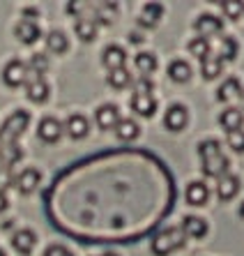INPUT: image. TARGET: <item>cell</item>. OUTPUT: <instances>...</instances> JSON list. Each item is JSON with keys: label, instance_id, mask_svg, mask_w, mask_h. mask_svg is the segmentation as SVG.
Segmentation results:
<instances>
[{"label": "cell", "instance_id": "cell-1", "mask_svg": "<svg viewBox=\"0 0 244 256\" xmlns=\"http://www.w3.org/2000/svg\"><path fill=\"white\" fill-rule=\"evenodd\" d=\"M198 155L203 160V173L210 176V178H221L226 176L228 168V160L226 155L221 152L219 141H203L198 146Z\"/></svg>", "mask_w": 244, "mask_h": 256}, {"label": "cell", "instance_id": "cell-2", "mask_svg": "<svg viewBox=\"0 0 244 256\" xmlns=\"http://www.w3.org/2000/svg\"><path fill=\"white\" fill-rule=\"evenodd\" d=\"M182 242H185V238H182V231H180V228H166V231H161L159 236L152 240V254L168 256L175 250H180Z\"/></svg>", "mask_w": 244, "mask_h": 256}, {"label": "cell", "instance_id": "cell-3", "mask_svg": "<svg viewBox=\"0 0 244 256\" xmlns=\"http://www.w3.org/2000/svg\"><path fill=\"white\" fill-rule=\"evenodd\" d=\"M28 122H30V116L25 114V111H14V114L5 120V125L0 127V138H2V143L16 141V138L25 132Z\"/></svg>", "mask_w": 244, "mask_h": 256}, {"label": "cell", "instance_id": "cell-4", "mask_svg": "<svg viewBox=\"0 0 244 256\" xmlns=\"http://www.w3.org/2000/svg\"><path fill=\"white\" fill-rule=\"evenodd\" d=\"M2 81L9 88H18V86L28 84V65L21 60H9L2 70Z\"/></svg>", "mask_w": 244, "mask_h": 256}, {"label": "cell", "instance_id": "cell-5", "mask_svg": "<svg viewBox=\"0 0 244 256\" xmlns=\"http://www.w3.org/2000/svg\"><path fill=\"white\" fill-rule=\"evenodd\" d=\"M48 84L44 81L42 76H28V84H25V95H28L30 102H35V104H42V102L48 100Z\"/></svg>", "mask_w": 244, "mask_h": 256}, {"label": "cell", "instance_id": "cell-6", "mask_svg": "<svg viewBox=\"0 0 244 256\" xmlns=\"http://www.w3.org/2000/svg\"><path fill=\"white\" fill-rule=\"evenodd\" d=\"M62 125H60V120H55V118H44L42 122H39V127H37V136L42 138L44 143H55V141H60V136H62Z\"/></svg>", "mask_w": 244, "mask_h": 256}, {"label": "cell", "instance_id": "cell-7", "mask_svg": "<svg viewBox=\"0 0 244 256\" xmlns=\"http://www.w3.org/2000/svg\"><path fill=\"white\" fill-rule=\"evenodd\" d=\"M196 30L203 40H208L210 35H219L221 30H224V21L219 16H215V14H203L196 21Z\"/></svg>", "mask_w": 244, "mask_h": 256}, {"label": "cell", "instance_id": "cell-8", "mask_svg": "<svg viewBox=\"0 0 244 256\" xmlns=\"http://www.w3.org/2000/svg\"><path fill=\"white\" fill-rule=\"evenodd\" d=\"M95 120L101 130H115V125L120 122L118 106H115V104H104V106H99L95 114Z\"/></svg>", "mask_w": 244, "mask_h": 256}, {"label": "cell", "instance_id": "cell-9", "mask_svg": "<svg viewBox=\"0 0 244 256\" xmlns=\"http://www.w3.org/2000/svg\"><path fill=\"white\" fill-rule=\"evenodd\" d=\"M187 120H189L187 108L180 106V104H173V106L166 111V116H164V125H166L171 132H180V130H185Z\"/></svg>", "mask_w": 244, "mask_h": 256}, {"label": "cell", "instance_id": "cell-10", "mask_svg": "<svg viewBox=\"0 0 244 256\" xmlns=\"http://www.w3.org/2000/svg\"><path fill=\"white\" fill-rule=\"evenodd\" d=\"M62 130H65L72 138H85L88 136V132H90V125H88V120H85V116L74 114V116L67 118V122L62 125Z\"/></svg>", "mask_w": 244, "mask_h": 256}, {"label": "cell", "instance_id": "cell-11", "mask_svg": "<svg viewBox=\"0 0 244 256\" xmlns=\"http://www.w3.org/2000/svg\"><path fill=\"white\" fill-rule=\"evenodd\" d=\"M101 62H104V67H106L108 72L113 70H122L127 62V54L122 46H106V51H104V56H101Z\"/></svg>", "mask_w": 244, "mask_h": 256}, {"label": "cell", "instance_id": "cell-12", "mask_svg": "<svg viewBox=\"0 0 244 256\" xmlns=\"http://www.w3.org/2000/svg\"><path fill=\"white\" fill-rule=\"evenodd\" d=\"M39 180H42V176H39L37 168H25V171L18 173L16 190L21 192V194H32V192L37 190V185H39Z\"/></svg>", "mask_w": 244, "mask_h": 256}, {"label": "cell", "instance_id": "cell-13", "mask_svg": "<svg viewBox=\"0 0 244 256\" xmlns=\"http://www.w3.org/2000/svg\"><path fill=\"white\" fill-rule=\"evenodd\" d=\"M12 244H14V250L18 252V254H30V252L35 250V244H37V238H35V233L28 231V228H21V231H16L12 236Z\"/></svg>", "mask_w": 244, "mask_h": 256}, {"label": "cell", "instance_id": "cell-14", "mask_svg": "<svg viewBox=\"0 0 244 256\" xmlns=\"http://www.w3.org/2000/svg\"><path fill=\"white\" fill-rule=\"evenodd\" d=\"M131 108H134L138 116H143V118H152L157 111V102L152 95H136V92H134V97H131Z\"/></svg>", "mask_w": 244, "mask_h": 256}, {"label": "cell", "instance_id": "cell-15", "mask_svg": "<svg viewBox=\"0 0 244 256\" xmlns=\"http://www.w3.org/2000/svg\"><path fill=\"white\" fill-rule=\"evenodd\" d=\"M14 32H16L18 42H23V44H35L37 40H39V35H42V32H39V26L32 24V21H18Z\"/></svg>", "mask_w": 244, "mask_h": 256}, {"label": "cell", "instance_id": "cell-16", "mask_svg": "<svg viewBox=\"0 0 244 256\" xmlns=\"http://www.w3.org/2000/svg\"><path fill=\"white\" fill-rule=\"evenodd\" d=\"M238 192H240V180L235 176H221L219 185H217V196L221 201H231Z\"/></svg>", "mask_w": 244, "mask_h": 256}, {"label": "cell", "instance_id": "cell-17", "mask_svg": "<svg viewBox=\"0 0 244 256\" xmlns=\"http://www.w3.org/2000/svg\"><path fill=\"white\" fill-rule=\"evenodd\" d=\"M242 122H244V116L240 108H226L224 114L219 116V125L231 134V132H238L242 130Z\"/></svg>", "mask_w": 244, "mask_h": 256}, {"label": "cell", "instance_id": "cell-18", "mask_svg": "<svg viewBox=\"0 0 244 256\" xmlns=\"http://www.w3.org/2000/svg\"><path fill=\"white\" fill-rule=\"evenodd\" d=\"M185 196H187V203H191V206H205L210 198V190L205 182H191L187 187Z\"/></svg>", "mask_w": 244, "mask_h": 256}, {"label": "cell", "instance_id": "cell-19", "mask_svg": "<svg viewBox=\"0 0 244 256\" xmlns=\"http://www.w3.org/2000/svg\"><path fill=\"white\" fill-rule=\"evenodd\" d=\"M180 231L187 233L189 238H203V236L208 233V222L201 220V217H185Z\"/></svg>", "mask_w": 244, "mask_h": 256}, {"label": "cell", "instance_id": "cell-20", "mask_svg": "<svg viewBox=\"0 0 244 256\" xmlns=\"http://www.w3.org/2000/svg\"><path fill=\"white\" fill-rule=\"evenodd\" d=\"M161 14H164V7L159 5V2H148V5L143 7V14H141V26H145V28H155L157 24H159Z\"/></svg>", "mask_w": 244, "mask_h": 256}, {"label": "cell", "instance_id": "cell-21", "mask_svg": "<svg viewBox=\"0 0 244 256\" xmlns=\"http://www.w3.org/2000/svg\"><path fill=\"white\" fill-rule=\"evenodd\" d=\"M168 76L175 81V84H187L191 78V67L187 65L185 60H173L168 65Z\"/></svg>", "mask_w": 244, "mask_h": 256}, {"label": "cell", "instance_id": "cell-22", "mask_svg": "<svg viewBox=\"0 0 244 256\" xmlns=\"http://www.w3.org/2000/svg\"><path fill=\"white\" fill-rule=\"evenodd\" d=\"M240 95H242V84H240L235 76H231L228 81H224V86H221L219 92H217V97H219L221 102H231Z\"/></svg>", "mask_w": 244, "mask_h": 256}, {"label": "cell", "instance_id": "cell-23", "mask_svg": "<svg viewBox=\"0 0 244 256\" xmlns=\"http://www.w3.org/2000/svg\"><path fill=\"white\" fill-rule=\"evenodd\" d=\"M46 48L51 51V54H65L67 48H69L67 35H65V32H60V30H53V32H48V37H46Z\"/></svg>", "mask_w": 244, "mask_h": 256}, {"label": "cell", "instance_id": "cell-24", "mask_svg": "<svg viewBox=\"0 0 244 256\" xmlns=\"http://www.w3.org/2000/svg\"><path fill=\"white\" fill-rule=\"evenodd\" d=\"M138 125L134 122L131 118H120V122L115 125V134H118V138H122V141H131V138L138 136Z\"/></svg>", "mask_w": 244, "mask_h": 256}, {"label": "cell", "instance_id": "cell-25", "mask_svg": "<svg viewBox=\"0 0 244 256\" xmlns=\"http://www.w3.org/2000/svg\"><path fill=\"white\" fill-rule=\"evenodd\" d=\"M201 74H203V78H217L221 74V60L217 58V56H212L210 54L208 58H203L201 60Z\"/></svg>", "mask_w": 244, "mask_h": 256}, {"label": "cell", "instance_id": "cell-26", "mask_svg": "<svg viewBox=\"0 0 244 256\" xmlns=\"http://www.w3.org/2000/svg\"><path fill=\"white\" fill-rule=\"evenodd\" d=\"M157 65H159V62H157V56L150 54V51H143V54L136 56V67L143 76H150V74L157 70Z\"/></svg>", "mask_w": 244, "mask_h": 256}, {"label": "cell", "instance_id": "cell-27", "mask_svg": "<svg viewBox=\"0 0 244 256\" xmlns=\"http://www.w3.org/2000/svg\"><path fill=\"white\" fill-rule=\"evenodd\" d=\"M76 35L83 40V42H92L97 37V24L92 18H78L76 21Z\"/></svg>", "mask_w": 244, "mask_h": 256}, {"label": "cell", "instance_id": "cell-28", "mask_svg": "<svg viewBox=\"0 0 244 256\" xmlns=\"http://www.w3.org/2000/svg\"><path fill=\"white\" fill-rule=\"evenodd\" d=\"M106 81H108V86H111V88L122 90V88H127V86L131 84V74L125 70V67H122V70H113V72H108Z\"/></svg>", "mask_w": 244, "mask_h": 256}, {"label": "cell", "instance_id": "cell-29", "mask_svg": "<svg viewBox=\"0 0 244 256\" xmlns=\"http://www.w3.org/2000/svg\"><path fill=\"white\" fill-rule=\"evenodd\" d=\"M48 70V60L46 56L42 54H35L30 58V65H28V76H42L44 72Z\"/></svg>", "mask_w": 244, "mask_h": 256}, {"label": "cell", "instance_id": "cell-30", "mask_svg": "<svg viewBox=\"0 0 244 256\" xmlns=\"http://www.w3.org/2000/svg\"><path fill=\"white\" fill-rule=\"evenodd\" d=\"M238 56V42L233 40V37H224L221 40V48H219V56L217 58L224 62V60H233Z\"/></svg>", "mask_w": 244, "mask_h": 256}, {"label": "cell", "instance_id": "cell-31", "mask_svg": "<svg viewBox=\"0 0 244 256\" xmlns=\"http://www.w3.org/2000/svg\"><path fill=\"white\" fill-rule=\"evenodd\" d=\"M115 12H118V5H113V2H104V5L97 7V21H99V24H104V26L113 24Z\"/></svg>", "mask_w": 244, "mask_h": 256}, {"label": "cell", "instance_id": "cell-32", "mask_svg": "<svg viewBox=\"0 0 244 256\" xmlns=\"http://www.w3.org/2000/svg\"><path fill=\"white\" fill-rule=\"evenodd\" d=\"M189 51L194 56H196V58H208L210 56V42L208 40H203V37H196V40H191L189 42Z\"/></svg>", "mask_w": 244, "mask_h": 256}, {"label": "cell", "instance_id": "cell-33", "mask_svg": "<svg viewBox=\"0 0 244 256\" xmlns=\"http://www.w3.org/2000/svg\"><path fill=\"white\" fill-rule=\"evenodd\" d=\"M221 10L226 12V16L231 18V21H238L240 16H242V12H244V2H221Z\"/></svg>", "mask_w": 244, "mask_h": 256}, {"label": "cell", "instance_id": "cell-34", "mask_svg": "<svg viewBox=\"0 0 244 256\" xmlns=\"http://www.w3.org/2000/svg\"><path fill=\"white\" fill-rule=\"evenodd\" d=\"M228 146H231L235 152H244V130L231 132V134H228Z\"/></svg>", "mask_w": 244, "mask_h": 256}, {"label": "cell", "instance_id": "cell-35", "mask_svg": "<svg viewBox=\"0 0 244 256\" xmlns=\"http://www.w3.org/2000/svg\"><path fill=\"white\" fill-rule=\"evenodd\" d=\"M44 256H74V254L67 250V247H62V244H51V247L44 252Z\"/></svg>", "mask_w": 244, "mask_h": 256}, {"label": "cell", "instance_id": "cell-36", "mask_svg": "<svg viewBox=\"0 0 244 256\" xmlns=\"http://www.w3.org/2000/svg\"><path fill=\"white\" fill-rule=\"evenodd\" d=\"M150 90H152V81L148 76H143L136 84V95H150Z\"/></svg>", "mask_w": 244, "mask_h": 256}, {"label": "cell", "instance_id": "cell-37", "mask_svg": "<svg viewBox=\"0 0 244 256\" xmlns=\"http://www.w3.org/2000/svg\"><path fill=\"white\" fill-rule=\"evenodd\" d=\"M83 7H85L83 2H69V5H67V12H72V14H74V12H81Z\"/></svg>", "mask_w": 244, "mask_h": 256}, {"label": "cell", "instance_id": "cell-38", "mask_svg": "<svg viewBox=\"0 0 244 256\" xmlns=\"http://www.w3.org/2000/svg\"><path fill=\"white\" fill-rule=\"evenodd\" d=\"M23 21H32V24H35V18H37V12H35V10H25V12H23Z\"/></svg>", "mask_w": 244, "mask_h": 256}, {"label": "cell", "instance_id": "cell-39", "mask_svg": "<svg viewBox=\"0 0 244 256\" xmlns=\"http://www.w3.org/2000/svg\"><path fill=\"white\" fill-rule=\"evenodd\" d=\"M5 208H7V196L2 194V192H0V212H2Z\"/></svg>", "mask_w": 244, "mask_h": 256}, {"label": "cell", "instance_id": "cell-40", "mask_svg": "<svg viewBox=\"0 0 244 256\" xmlns=\"http://www.w3.org/2000/svg\"><path fill=\"white\" fill-rule=\"evenodd\" d=\"M0 256H5V252H2V250H0Z\"/></svg>", "mask_w": 244, "mask_h": 256}, {"label": "cell", "instance_id": "cell-41", "mask_svg": "<svg viewBox=\"0 0 244 256\" xmlns=\"http://www.w3.org/2000/svg\"><path fill=\"white\" fill-rule=\"evenodd\" d=\"M104 256H115V254H104Z\"/></svg>", "mask_w": 244, "mask_h": 256}, {"label": "cell", "instance_id": "cell-42", "mask_svg": "<svg viewBox=\"0 0 244 256\" xmlns=\"http://www.w3.org/2000/svg\"><path fill=\"white\" fill-rule=\"evenodd\" d=\"M0 164H2V160H0Z\"/></svg>", "mask_w": 244, "mask_h": 256}, {"label": "cell", "instance_id": "cell-43", "mask_svg": "<svg viewBox=\"0 0 244 256\" xmlns=\"http://www.w3.org/2000/svg\"><path fill=\"white\" fill-rule=\"evenodd\" d=\"M242 97H244V95H242Z\"/></svg>", "mask_w": 244, "mask_h": 256}]
</instances>
